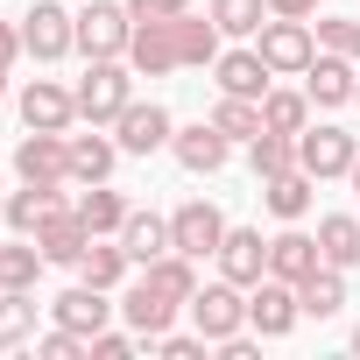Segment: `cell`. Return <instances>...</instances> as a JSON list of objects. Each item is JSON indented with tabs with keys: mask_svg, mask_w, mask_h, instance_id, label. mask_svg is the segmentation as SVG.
<instances>
[{
	"mask_svg": "<svg viewBox=\"0 0 360 360\" xmlns=\"http://www.w3.org/2000/svg\"><path fill=\"white\" fill-rule=\"evenodd\" d=\"M71 92H78V120L113 127V120L134 106V64H127V57H85V78H78Z\"/></svg>",
	"mask_w": 360,
	"mask_h": 360,
	"instance_id": "1",
	"label": "cell"
},
{
	"mask_svg": "<svg viewBox=\"0 0 360 360\" xmlns=\"http://www.w3.org/2000/svg\"><path fill=\"white\" fill-rule=\"evenodd\" d=\"M255 50H262V64H269L276 78H304L311 57H318V29H311V22H290V15H269L262 36H255Z\"/></svg>",
	"mask_w": 360,
	"mask_h": 360,
	"instance_id": "2",
	"label": "cell"
},
{
	"mask_svg": "<svg viewBox=\"0 0 360 360\" xmlns=\"http://www.w3.org/2000/svg\"><path fill=\"white\" fill-rule=\"evenodd\" d=\"M184 311H191V325H198L212 346H219V339H233V332H248V290H240V283H226V276H219V283H198Z\"/></svg>",
	"mask_w": 360,
	"mask_h": 360,
	"instance_id": "3",
	"label": "cell"
},
{
	"mask_svg": "<svg viewBox=\"0 0 360 360\" xmlns=\"http://www.w3.org/2000/svg\"><path fill=\"white\" fill-rule=\"evenodd\" d=\"M22 50H29L36 64L71 57V50H78V15H71V8H57V0H36V8L22 15Z\"/></svg>",
	"mask_w": 360,
	"mask_h": 360,
	"instance_id": "4",
	"label": "cell"
},
{
	"mask_svg": "<svg viewBox=\"0 0 360 360\" xmlns=\"http://www.w3.org/2000/svg\"><path fill=\"white\" fill-rule=\"evenodd\" d=\"M15 176H22V184H71V134L29 127L22 148H15Z\"/></svg>",
	"mask_w": 360,
	"mask_h": 360,
	"instance_id": "5",
	"label": "cell"
},
{
	"mask_svg": "<svg viewBox=\"0 0 360 360\" xmlns=\"http://www.w3.org/2000/svg\"><path fill=\"white\" fill-rule=\"evenodd\" d=\"M219 240H226V212H219L212 198H184V205L169 212V248H176V255L205 262V255H219Z\"/></svg>",
	"mask_w": 360,
	"mask_h": 360,
	"instance_id": "6",
	"label": "cell"
},
{
	"mask_svg": "<svg viewBox=\"0 0 360 360\" xmlns=\"http://www.w3.org/2000/svg\"><path fill=\"white\" fill-rule=\"evenodd\" d=\"M127 43H134L127 0H92V8H78V50L85 57H127Z\"/></svg>",
	"mask_w": 360,
	"mask_h": 360,
	"instance_id": "7",
	"label": "cell"
},
{
	"mask_svg": "<svg viewBox=\"0 0 360 360\" xmlns=\"http://www.w3.org/2000/svg\"><path fill=\"white\" fill-rule=\"evenodd\" d=\"M353 155H360V141H353L346 127H332V120H318V127L297 134V169H311L318 184H325V176H346Z\"/></svg>",
	"mask_w": 360,
	"mask_h": 360,
	"instance_id": "8",
	"label": "cell"
},
{
	"mask_svg": "<svg viewBox=\"0 0 360 360\" xmlns=\"http://www.w3.org/2000/svg\"><path fill=\"white\" fill-rule=\"evenodd\" d=\"M297 318H304V304H297V283H283V276H262V283L248 290V325H255L262 339H290V332H297Z\"/></svg>",
	"mask_w": 360,
	"mask_h": 360,
	"instance_id": "9",
	"label": "cell"
},
{
	"mask_svg": "<svg viewBox=\"0 0 360 360\" xmlns=\"http://www.w3.org/2000/svg\"><path fill=\"white\" fill-rule=\"evenodd\" d=\"M169 134H176V120H169V106H155V99H134V106L113 120L120 155H155V148H169Z\"/></svg>",
	"mask_w": 360,
	"mask_h": 360,
	"instance_id": "10",
	"label": "cell"
},
{
	"mask_svg": "<svg viewBox=\"0 0 360 360\" xmlns=\"http://www.w3.org/2000/svg\"><path fill=\"white\" fill-rule=\"evenodd\" d=\"M219 276L226 283H240V290H255L262 276H269V240H262V226H226V240H219Z\"/></svg>",
	"mask_w": 360,
	"mask_h": 360,
	"instance_id": "11",
	"label": "cell"
},
{
	"mask_svg": "<svg viewBox=\"0 0 360 360\" xmlns=\"http://www.w3.org/2000/svg\"><path fill=\"white\" fill-rule=\"evenodd\" d=\"M212 85H219V92H233V99H269L276 71H269V64H262V50L248 43V50H219V57H212Z\"/></svg>",
	"mask_w": 360,
	"mask_h": 360,
	"instance_id": "12",
	"label": "cell"
},
{
	"mask_svg": "<svg viewBox=\"0 0 360 360\" xmlns=\"http://www.w3.org/2000/svg\"><path fill=\"white\" fill-rule=\"evenodd\" d=\"M92 240H99V233H92L71 205H64V212H50V219L36 226V248H43V262H50V269H78Z\"/></svg>",
	"mask_w": 360,
	"mask_h": 360,
	"instance_id": "13",
	"label": "cell"
},
{
	"mask_svg": "<svg viewBox=\"0 0 360 360\" xmlns=\"http://www.w3.org/2000/svg\"><path fill=\"white\" fill-rule=\"evenodd\" d=\"M169 155L184 162L191 176H212V169H226V155H233V141L212 127V120H191V127H176L169 134Z\"/></svg>",
	"mask_w": 360,
	"mask_h": 360,
	"instance_id": "14",
	"label": "cell"
},
{
	"mask_svg": "<svg viewBox=\"0 0 360 360\" xmlns=\"http://www.w3.org/2000/svg\"><path fill=\"white\" fill-rule=\"evenodd\" d=\"M127 64H134L141 78H162V71H184V57H176V15H169V22H134Z\"/></svg>",
	"mask_w": 360,
	"mask_h": 360,
	"instance_id": "15",
	"label": "cell"
},
{
	"mask_svg": "<svg viewBox=\"0 0 360 360\" xmlns=\"http://www.w3.org/2000/svg\"><path fill=\"white\" fill-rule=\"evenodd\" d=\"M353 78H360V64H353V57L318 50V57H311V71H304V92H311V106H318V113H332V106H353Z\"/></svg>",
	"mask_w": 360,
	"mask_h": 360,
	"instance_id": "16",
	"label": "cell"
},
{
	"mask_svg": "<svg viewBox=\"0 0 360 360\" xmlns=\"http://www.w3.org/2000/svg\"><path fill=\"white\" fill-rule=\"evenodd\" d=\"M50 311H57V325H71V332H85V339H92V332H106V318H113L120 304H113V290H99V283H85V276H78Z\"/></svg>",
	"mask_w": 360,
	"mask_h": 360,
	"instance_id": "17",
	"label": "cell"
},
{
	"mask_svg": "<svg viewBox=\"0 0 360 360\" xmlns=\"http://www.w3.org/2000/svg\"><path fill=\"white\" fill-rule=\"evenodd\" d=\"M22 120H29V127H57V134H71V120H78V92H64L57 78H29V85H22Z\"/></svg>",
	"mask_w": 360,
	"mask_h": 360,
	"instance_id": "18",
	"label": "cell"
},
{
	"mask_svg": "<svg viewBox=\"0 0 360 360\" xmlns=\"http://www.w3.org/2000/svg\"><path fill=\"white\" fill-rule=\"evenodd\" d=\"M176 311H184V304H176L169 290H155L148 276H141V283H134V290L120 297V318H127V325H134L141 339H155V332H169V325H176Z\"/></svg>",
	"mask_w": 360,
	"mask_h": 360,
	"instance_id": "19",
	"label": "cell"
},
{
	"mask_svg": "<svg viewBox=\"0 0 360 360\" xmlns=\"http://www.w3.org/2000/svg\"><path fill=\"white\" fill-rule=\"evenodd\" d=\"M325 269V255H318V233H297V219L269 240V276H283V283H304V276H318Z\"/></svg>",
	"mask_w": 360,
	"mask_h": 360,
	"instance_id": "20",
	"label": "cell"
},
{
	"mask_svg": "<svg viewBox=\"0 0 360 360\" xmlns=\"http://www.w3.org/2000/svg\"><path fill=\"white\" fill-rule=\"evenodd\" d=\"M311 198H318V176H311V169L262 176V205H269L276 219H304V212H311Z\"/></svg>",
	"mask_w": 360,
	"mask_h": 360,
	"instance_id": "21",
	"label": "cell"
},
{
	"mask_svg": "<svg viewBox=\"0 0 360 360\" xmlns=\"http://www.w3.org/2000/svg\"><path fill=\"white\" fill-rule=\"evenodd\" d=\"M113 162H120V141L113 134H71V184H106L113 176Z\"/></svg>",
	"mask_w": 360,
	"mask_h": 360,
	"instance_id": "22",
	"label": "cell"
},
{
	"mask_svg": "<svg viewBox=\"0 0 360 360\" xmlns=\"http://www.w3.org/2000/svg\"><path fill=\"white\" fill-rule=\"evenodd\" d=\"M120 248H127V262H134V269H148L155 255H169V219H162V212H127Z\"/></svg>",
	"mask_w": 360,
	"mask_h": 360,
	"instance_id": "23",
	"label": "cell"
},
{
	"mask_svg": "<svg viewBox=\"0 0 360 360\" xmlns=\"http://www.w3.org/2000/svg\"><path fill=\"white\" fill-rule=\"evenodd\" d=\"M71 212H78V219H85V226H92V233H120V226H127V212H134V205H127V198H120V191H113V184H85V191H78V205H71Z\"/></svg>",
	"mask_w": 360,
	"mask_h": 360,
	"instance_id": "24",
	"label": "cell"
},
{
	"mask_svg": "<svg viewBox=\"0 0 360 360\" xmlns=\"http://www.w3.org/2000/svg\"><path fill=\"white\" fill-rule=\"evenodd\" d=\"M297 304H304V318H339L346 311V269H318V276H304L297 283Z\"/></svg>",
	"mask_w": 360,
	"mask_h": 360,
	"instance_id": "25",
	"label": "cell"
},
{
	"mask_svg": "<svg viewBox=\"0 0 360 360\" xmlns=\"http://www.w3.org/2000/svg\"><path fill=\"white\" fill-rule=\"evenodd\" d=\"M318 255L332 269H360V219L353 212H325L318 219Z\"/></svg>",
	"mask_w": 360,
	"mask_h": 360,
	"instance_id": "26",
	"label": "cell"
},
{
	"mask_svg": "<svg viewBox=\"0 0 360 360\" xmlns=\"http://www.w3.org/2000/svg\"><path fill=\"white\" fill-rule=\"evenodd\" d=\"M176 57H184V71H198V64H212L219 57V22L212 15H176Z\"/></svg>",
	"mask_w": 360,
	"mask_h": 360,
	"instance_id": "27",
	"label": "cell"
},
{
	"mask_svg": "<svg viewBox=\"0 0 360 360\" xmlns=\"http://www.w3.org/2000/svg\"><path fill=\"white\" fill-rule=\"evenodd\" d=\"M50 262H43V248H36V233H15L8 248H0V290H36V276H43Z\"/></svg>",
	"mask_w": 360,
	"mask_h": 360,
	"instance_id": "28",
	"label": "cell"
},
{
	"mask_svg": "<svg viewBox=\"0 0 360 360\" xmlns=\"http://www.w3.org/2000/svg\"><path fill=\"white\" fill-rule=\"evenodd\" d=\"M50 212H64V191H57V184H22V191L8 198V226H15V233H36Z\"/></svg>",
	"mask_w": 360,
	"mask_h": 360,
	"instance_id": "29",
	"label": "cell"
},
{
	"mask_svg": "<svg viewBox=\"0 0 360 360\" xmlns=\"http://www.w3.org/2000/svg\"><path fill=\"white\" fill-rule=\"evenodd\" d=\"M134 262H127V248H120V233H99L92 248H85V262H78V276L85 283H99V290H120V276H127Z\"/></svg>",
	"mask_w": 360,
	"mask_h": 360,
	"instance_id": "30",
	"label": "cell"
},
{
	"mask_svg": "<svg viewBox=\"0 0 360 360\" xmlns=\"http://www.w3.org/2000/svg\"><path fill=\"white\" fill-rule=\"evenodd\" d=\"M36 339V290H0V353Z\"/></svg>",
	"mask_w": 360,
	"mask_h": 360,
	"instance_id": "31",
	"label": "cell"
},
{
	"mask_svg": "<svg viewBox=\"0 0 360 360\" xmlns=\"http://www.w3.org/2000/svg\"><path fill=\"white\" fill-rule=\"evenodd\" d=\"M248 169H255V176H283V169H297V134L262 127V134L248 141Z\"/></svg>",
	"mask_w": 360,
	"mask_h": 360,
	"instance_id": "32",
	"label": "cell"
},
{
	"mask_svg": "<svg viewBox=\"0 0 360 360\" xmlns=\"http://www.w3.org/2000/svg\"><path fill=\"white\" fill-rule=\"evenodd\" d=\"M141 276H148L155 290H169L176 304H191V290H198V262H191V255H176V248H169V255H155Z\"/></svg>",
	"mask_w": 360,
	"mask_h": 360,
	"instance_id": "33",
	"label": "cell"
},
{
	"mask_svg": "<svg viewBox=\"0 0 360 360\" xmlns=\"http://www.w3.org/2000/svg\"><path fill=\"white\" fill-rule=\"evenodd\" d=\"M262 127H276V134H304V127H311V92H276V85H269V99H262Z\"/></svg>",
	"mask_w": 360,
	"mask_h": 360,
	"instance_id": "34",
	"label": "cell"
},
{
	"mask_svg": "<svg viewBox=\"0 0 360 360\" xmlns=\"http://www.w3.org/2000/svg\"><path fill=\"white\" fill-rule=\"evenodd\" d=\"M212 127H219L226 141H255V134H262V99H233V92H219Z\"/></svg>",
	"mask_w": 360,
	"mask_h": 360,
	"instance_id": "35",
	"label": "cell"
},
{
	"mask_svg": "<svg viewBox=\"0 0 360 360\" xmlns=\"http://www.w3.org/2000/svg\"><path fill=\"white\" fill-rule=\"evenodd\" d=\"M212 22H219V36H262V22H269V0H212V8H205Z\"/></svg>",
	"mask_w": 360,
	"mask_h": 360,
	"instance_id": "36",
	"label": "cell"
},
{
	"mask_svg": "<svg viewBox=\"0 0 360 360\" xmlns=\"http://www.w3.org/2000/svg\"><path fill=\"white\" fill-rule=\"evenodd\" d=\"M318 50H332V57H353V64H360V22L325 15V22H318Z\"/></svg>",
	"mask_w": 360,
	"mask_h": 360,
	"instance_id": "37",
	"label": "cell"
},
{
	"mask_svg": "<svg viewBox=\"0 0 360 360\" xmlns=\"http://www.w3.org/2000/svg\"><path fill=\"white\" fill-rule=\"evenodd\" d=\"M148 346H155V353H162V360H198V353H205V346H212V339H205V332H155V339H148Z\"/></svg>",
	"mask_w": 360,
	"mask_h": 360,
	"instance_id": "38",
	"label": "cell"
},
{
	"mask_svg": "<svg viewBox=\"0 0 360 360\" xmlns=\"http://www.w3.org/2000/svg\"><path fill=\"white\" fill-rule=\"evenodd\" d=\"M134 339H141L134 325H127V332H92V360H127V353H134Z\"/></svg>",
	"mask_w": 360,
	"mask_h": 360,
	"instance_id": "39",
	"label": "cell"
},
{
	"mask_svg": "<svg viewBox=\"0 0 360 360\" xmlns=\"http://www.w3.org/2000/svg\"><path fill=\"white\" fill-rule=\"evenodd\" d=\"M191 0H127V15L134 22H169V15H184Z\"/></svg>",
	"mask_w": 360,
	"mask_h": 360,
	"instance_id": "40",
	"label": "cell"
},
{
	"mask_svg": "<svg viewBox=\"0 0 360 360\" xmlns=\"http://www.w3.org/2000/svg\"><path fill=\"white\" fill-rule=\"evenodd\" d=\"M269 15H290V22H311L318 0H269Z\"/></svg>",
	"mask_w": 360,
	"mask_h": 360,
	"instance_id": "41",
	"label": "cell"
},
{
	"mask_svg": "<svg viewBox=\"0 0 360 360\" xmlns=\"http://www.w3.org/2000/svg\"><path fill=\"white\" fill-rule=\"evenodd\" d=\"M15 57H22V29H8V22H0V71H8Z\"/></svg>",
	"mask_w": 360,
	"mask_h": 360,
	"instance_id": "42",
	"label": "cell"
},
{
	"mask_svg": "<svg viewBox=\"0 0 360 360\" xmlns=\"http://www.w3.org/2000/svg\"><path fill=\"white\" fill-rule=\"evenodd\" d=\"M346 176H353V191H360V155H353V169H346Z\"/></svg>",
	"mask_w": 360,
	"mask_h": 360,
	"instance_id": "43",
	"label": "cell"
},
{
	"mask_svg": "<svg viewBox=\"0 0 360 360\" xmlns=\"http://www.w3.org/2000/svg\"><path fill=\"white\" fill-rule=\"evenodd\" d=\"M0 99H8V71H0Z\"/></svg>",
	"mask_w": 360,
	"mask_h": 360,
	"instance_id": "44",
	"label": "cell"
},
{
	"mask_svg": "<svg viewBox=\"0 0 360 360\" xmlns=\"http://www.w3.org/2000/svg\"><path fill=\"white\" fill-rule=\"evenodd\" d=\"M353 353H360V325H353Z\"/></svg>",
	"mask_w": 360,
	"mask_h": 360,
	"instance_id": "45",
	"label": "cell"
},
{
	"mask_svg": "<svg viewBox=\"0 0 360 360\" xmlns=\"http://www.w3.org/2000/svg\"><path fill=\"white\" fill-rule=\"evenodd\" d=\"M353 106H360V78H353Z\"/></svg>",
	"mask_w": 360,
	"mask_h": 360,
	"instance_id": "46",
	"label": "cell"
},
{
	"mask_svg": "<svg viewBox=\"0 0 360 360\" xmlns=\"http://www.w3.org/2000/svg\"><path fill=\"white\" fill-rule=\"evenodd\" d=\"M0 219H8V205H0Z\"/></svg>",
	"mask_w": 360,
	"mask_h": 360,
	"instance_id": "47",
	"label": "cell"
}]
</instances>
